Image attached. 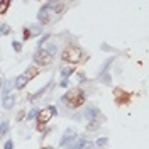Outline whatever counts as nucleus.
I'll use <instances>...</instances> for the list:
<instances>
[{"instance_id": "f257e3e1", "label": "nucleus", "mask_w": 149, "mask_h": 149, "mask_svg": "<svg viewBox=\"0 0 149 149\" xmlns=\"http://www.w3.org/2000/svg\"><path fill=\"white\" fill-rule=\"evenodd\" d=\"M85 98H86V95H85V92L81 88H71V90L66 92V95L61 100H63L70 109H78V107H81L85 103Z\"/></svg>"}, {"instance_id": "f03ea898", "label": "nucleus", "mask_w": 149, "mask_h": 149, "mask_svg": "<svg viewBox=\"0 0 149 149\" xmlns=\"http://www.w3.org/2000/svg\"><path fill=\"white\" fill-rule=\"evenodd\" d=\"M81 58H83V51H81V47L74 46V44L66 46L65 49H63V53H61V59H63L65 63H70V65H76V63H80Z\"/></svg>"}, {"instance_id": "7ed1b4c3", "label": "nucleus", "mask_w": 149, "mask_h": 149, "mask_svg": "<svg viewBox=\"0 0 149 149\" xmlns=\"http://www.w3.org/2000/svg\"><path fill=\"white\" fill-rule=\"evenodd\" d=\"M56 113H58V110H56L54 105H47V107H44V109H41V110L37 112V115H36V120H37L36 129L39 130V132H42V130H44V125L54 117Z\"/></svg>"}, {"instance_id": "20e7f679", "label": "nucleus", "mask_w": 149, "mask_h": 149, "mask_svg": "<svg viewBox=\"0 0 149 149\" xmlns=\"http://www.w3.org/2000/svg\"><path fill=\"white\" fill-rule=\"evenodd\" d=\"M56 19V14L54 10L51 9V5H49V2H47L46 5H42L39 12H37V20H39V26H47V24H51L53 20Z\"/></svg>"}, {"instance_id": "39448f33", "label": "nucleus", "mask_w": 149, "mask_h": 149, "mask_svg": "<svg viewBox=\"0 0 149 149\" xmlns=\"http://www.w3.org/2000/svg\"><path fill=\"white\" fill-rule=\"evenodd\" d=\"M34 63L37 66H49L53 63V56L49 54L47 51H44L42 47H39L36 53H34Z\"/></svg>"}, {"instance_id": "423d86ee", "label": "nucleus", "mask_w": 149, "mask_h": 149, "mask_svg": "<svg viewBox=\"0 0 149 149\" xmlns=\"http://www.w3.org/2000/svg\"><path fill=\"white\" fill-rule=\"evenodd\" d=\"M130 97H132V93L125 92V90H122V88H113V98H115V105H119V107H122V105H127V103L130 102Z\"/></svg>"}, {"instance_id": "0eeeda50", "label": "nucleus", "mask_w": 149, "mask_h": 149, "mask_svg": "<svg viewBox=\"0 0 149 149\" xmlns=\"http://www.w3.org/2000/svg\"><path fill=\"white\" fill-rule=\"evenodd\" d=\"M76 139V132H74V129H68L65 132V136H63V139H61V148H66L68 144H71L73 141Z\"/></svg>"}, {"instance_id": "6e6552de", "label": "nucleus", "mask_w": 149, "mask_h": 149, "mask_svg": "<svg viewBox=\"0 0 149 149\" xmlns=\"http://www.w3.org/2000/svg\"><path fill=\"white\" fill-rule=\"evenodd\" d=\"M85 115H86V119H88V120L97 122L98 115H100V112H98V109H95V107H88V109L85 110Z\"/></svg>"}, {"instance_id": "1a4fd4ad", "label": "nucleus", "mask_w": 149, "mask_h": 149, "mask_svg": "<svg viewBox=\"0 0 149 149\" xmlns=\"http://www.w3.org/2000/svg\"><path fill=\"white\" fill-rule=\"evenodd\" d=\"M74 71H76V68H74L73 65L63 66V68H61V78H63V80H68V78H70V76L74 73Z\"/></svg>"}, {"instance_id": "9d476101", "label": "nucleus", "mask_w": 149, "mask_h": 149, "mask_svg": "<svg viewBox=\"0 0 149 149\" xmlns=\"http://www.w3.org/2000/svg\"><path fill=\"white\" fill-rule=\"evenodd\" d=\"M26 78H27V81H31V80H34L37 74H39V68H36V66H31V68H27L26 70V73H22Z\"/></svg>"}, {"instance_id": "9b49d317", "label": "nucleus", "mask_w": 149, "mask_h": 149, "mask_svg": "<svg viewBox=\"0 0 149 149\" xmlns=\"http://www.w3.org/2000/svg\"><path fill=\"white\" fill-rule=\"evenodd\" d=\"M27 78L24 76V74H19L17 78H15V81H14V86L17 88V90H22V88H26V85H27Z\"/></svg>"}, {"instance_id": "f8f14e48", "label": "nucleus", "mask_w": 149, "mask_h": 149, "mask_svg": "<svg viewBox=\"0 0 149 149\" xmlns=\"http://www.w3.org/2000/svg\"><path fill=\"white\" fill-rule=\"evenodd\" d=\"M14 105H15V97H12V95L5 97L3 102H2V107H3V109H12Z\"/></svg>"}, {"instance_id": "ddd939ff", "label": "nucleus", "mask_w": 149, "mask_h": 149, "mask_svg": "<svg viewBox=\"0 0 149 149\" xmlns=\"http://www.w3.org/2000/svg\"><path fill=\"white\" fill-rule=\"evenodd\" d=\"M29 32H31V36H39V34H42V26H39V24L29 26Z\"/></svg>"}, {"instance_id": "4468645a", "label": "nucleus", "mask_w": 149, "mask_h": 149, "mask_svg": "<svg viewBox=\"0 0 149 149\" xmlns=\"http://www.w3.org/2000/svg\"><path fill=\"white\" fill-rule=\"evenodd\" d=\"M10 0H2L0 2V15H3V14H7V10H9V7H10Z\"/></svg>"}, {"instance_id": "2eb2a0df", "label": "nucleus", "mask_w": 149, "mask_h": 149, "mask_svg": "<svg viewBox=\"0 0 149 149\" xmlns=\"http://www.w3.org/2000/svg\"><path fill=\"white\" fill-rule=\"evenodd\" d=\"M47 88H49V85H46V86H42V88H41L39 92H36L34 95H31V97H29V100H36V98H39V97H42V95L46 93V90H47Z\"/></svg>"}, {"instance_id": "dca6fc26", "label": "nucleus", "mask_w": 149, "mask_h": 149, "mask_svg": "<svg viewBox=\"0 0 149 149\" xmlns=\"http://www.w3.org/2000/svg\"><path fill=\"white\" fill-rule=\"evenodd\" d=\"M83 142H85L83 139H76L74 142H71V144H68V146H66V149H80L81 146H83Z\"/></svg>"}, {"instance_id": "f3484780", "label": "nucleus", "mask_w": 149, "mask_h": 149, "mask_svg": "<svg viewBox=\"0 0 149 149\" xmlns=\"http://www.w3.org/2000/svg\"><path fill=\"white\" fill-rule=\"evenodd\" d=\"M7 132H9V122L7 120L0 122V136H5Z\"/></svg>"}, {"instance_id": "a211bd4d", "label": "nucleus", "mask_w": 149, "mask_h": 149, "mask_svg": "<svg viewBox=\"0 0 149 149\" xmlns=\"http://www.w3.org/2000/svg\"><path fill=\"white\" fill-rule=\"evenodd\" d=\"M112 63H113V58H109V59H107V61L103 63L102 70H100V73H98V74H102V73H107V70H109V66H110Z\"/></svg>"}, {"instance_id": "6ab92c4d", "label": "nucleus", "mask_w": 149, "mask_h": 149, "mask_svg": "<svg viewBox=\"0 0 149 149\" xmlns=\"http://www.w3.org/2000/svg\"><path fill=\"white\" fill-rule=\"evenodd\" d=\"M42 49H44V51H47V53H49L51 56L54 54L56 51H58V47H56V44H47V47H42Z\"/></svg>"}, {"instance_id": "aec40b11", "label": "nucleus", "mask_w": 149, "mask_h": 149, "mask_svg": "<svg viewBox=\"0 0 149 149\" xmlns=\"http://www.w3.org/2000/svg\"><path fill=\"white\" fill-rule=\"evenodd\" d=\"M98 76H100L102 83H105V85L110 83V73H102V74H98Z\"/></svg>"}, {"instance_id": "412c9836", "label": "nucleus", "mask_w": 149, "mask_h": 149, "mask_svg": "<svg viewBox=\"0 0 149 149\" xmlns=\"http://www.w3.org/2000/svg\"><path fill=\"white\" fill-rule=\"evenodd\" d=\"M0 34H3V36L10 34V26L9 24H2V27H0Z\"/></svg>"}, {"instance_id": "4be33fe9", "label": "nucleus", "mask_w": 149, "mask_h": 149, "mask_svg": "<svg viewBox=\"0 0 149 149\" xmlns=\"http://www.w3.org/2000/svg\"><path fill=\"white\" fill-rule=\"evenodd\" d=\"M37 112H39V109H31V110H29V113H27V120H32V119H36Z\"/></svg>"}, {"instance_id": "5701e85b", "label": "nucleus", "mask_w": 149, "mask_h": 149, "mask_svg": "<svg viewBox=\"0 0 149 149\" xmlns=\"http://www.w3.org/2000/svg\"><path fill=\"white\" fill-rule=\"evenodd\" d=\"M12 47H14L17 53H20V51H22V42H19V41H12Z\"/></svg>"}, {"instance_id": "b1692460", "label": "nucleus", "mask_w": 149, "mask_h": 149, "mask_svg": "<svg viewBox=\"0 0 149 149\" xmlns=\"http://www.w3.org/2000/svg\"><path fill=\"white\" fill-rule=\"evenodd\" d=\"M31 32H29V29L27 27H24V31H22V39H24V41H29V39H31Z\"/></svg>"}, {"instance_id": "393cba45", "label": "nucleus", "mask_w": 149, "mask_h": 149, "mask_svg": "<svg viewBox=\"0 0 149 149\" xmlns=\"http://www.w3.org/2000/svg\"><path fill=\"white\" fill-rule=\"evenodd\" d=\"M80 149H95V144H93V142H90V141H85L83 146H81Z\"/></svg>"}, {"instance_id": "a878e982", "label": "nucleus", "mask_w": 149, "mask_h": 149, "mask_svg": "<svg viewBox=\"0 0 149 149\" xmlns=\"http://www.w3.org/2000/svg\"><path fill=\"white\" fill-rule=\"evenodd\" d=\"M107 144V139L105 137H100V139H97V146H105Z\"/></svg>"}, {"instance_id": "bb28decb", "label": "nucleus", "mask_w": 149, "mask_h": 149, "mask_svg": "<svg viewBox=\"0 0 149 149\" xmlns=\"http://www.w3.org/2000/svg\"><path fill=\"white\" fill-rule=\"evenodd\" d=\"M3 149H14V142H12V141H7V142H5V146H3Z\"/></svg>"}, {"instance_id": "cd10ccee", "label": "nucleus", "mask_w": 149, "mask_h": 149, "mask_svg": "<svg viewBox=\"0 0 149 149\" xmlns=\"http://www.w3.org/2000/svg\"><path fill=\"white\" fill-rule=\"evenodd\" d=\"M85 80H86L85 73H78V81H85Z\"/></svg>"}, {"instance_id": "c85d7f7f", "label": "nucleus", "mask_w": 149, "mask_h": 149, "mask_svg": "<svg viewBox=\"0 0 149 149\" xmlns=\"http://www.w3.org/2000/svg\"><path fill=\"white\" fill-rule=\"evenodd\" d=\"M61 86H63V88H66V86H68V80H63V81H61Z\"/></svg>"}, {"instance_id": "c756f323", "label": "nucleus", "mask_w": 149, "mask_h": 149, "mask_svg": "<svg viewBox=\"0 0 149 149\" xmlns=\"http://www.w3.org/2000/svg\"><path fill=\"white\" fill-rule=\"evenodd\" d=\"M2 83H3V81H2V76H0V88H2Z\"/></svg>"}, {"instance_id": "7c9ffc66", "label": "nucleus", "mask_w": 149, "mask_h": 149, "mask_svg": "<svg viewBox=\"0 0 149 149\" xmlns=\"http://www.w3.org/2000/svg\"><path fill=\"white\" fill-rule=\"evenodd\" d=\"M41 149H53V148H41Z\"/></svg>"}]
</instances>
